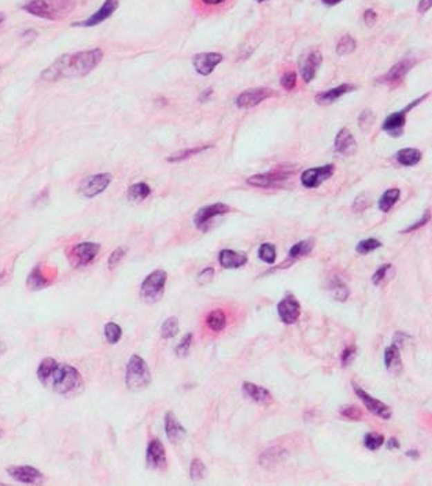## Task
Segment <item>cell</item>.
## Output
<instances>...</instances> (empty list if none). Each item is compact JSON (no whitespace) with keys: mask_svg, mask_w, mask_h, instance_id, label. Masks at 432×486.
Listing matches in <instances>:
<instances>
[{"mask_svg":"<svg viewBox=\"0 0 432 486\" xmlns=\"http://www.w3.org/2000/svg\"><path fill=\"white\" fill-rule=\"evenodd\" d=\"M277 314L284 324H295L301 315V303L294 295H287L277 304Z\"/></svg>","mask_w":432,"mask_h":486,"instance_id":"obj_15","label":"cell"},{"mask_svg":"<svg viewBox=\"0 0 432 486\" xmlns=\"http://www.w3.org/2000/svg\"><path fill=\"white\" fill-rule=\"evenodd\" d=\"M4 19H6V15H4V14H3L1 11H0V25L3 23V21H4Z\"/></svg>","mask_w":432,"mask_h":486,"instance_id":"obj_63","label":"cell"},{"mask_svg":"<svg viewBox=\"0 0 432 486\" xmlns=\"http://www.w3.org/2000/svg\"><path fill=\"white\" fill-rule=\"evenodd\" d=\"M259 259L267 264H273L276 262V246L273 244L265 243L259 246Z\"/></svg>","mask_w":432,"mask_h":486,"instance_id":"obj_36","label":"cell"},{"mask_svg":"<svg viewBox=\"0 0 432 486\" xmlns=\"http://www.w3.org/2000/svg\"><path fill=\"white\" fill-rule=\"evenodd\" d=\"M354 392L358 396V399L362 402V405L366 407V409L369 412H372L375 416H379L382 419H391L393 416V411L387 405H384L383 402L372 398L369 393H366L364 389H361L357 384H353Z\"/></svg>","mask_w":432,"mask_h":486,"instance_id":"obj_11","label":"cell"},{"mask_svg":"<svg viewBox=\"0 0 432 486\" xmlns=\"http://www.w3.org/2000/svg\"><path fill=\"white\" fill-rule=\"evenodd\" d=\"M323 64V55L319 51H308L299 58V72L302 80L309 84L314 80L320 66Z\"/></svg>","mask_w":432,"mask_h":486,"instance_id":"obj_10","label":"cell"},{"mask_svg":"<svg viewBox=\"0 0 432 486\" xmlns=\"http://www.w3.org/2000/svg\"><path fill=\"white\" fill-rule=\"evenodd\" d=\"M191 344H192V334L188 333V334H185L182 337L180 344L176 347V355L180 356V358H185L188 355V352H189Z\"/></svg>","mask_w":432,"mask_h":486,"instance_id":"obj_42","label":"cell"},{"mask_svg":"<svg viewBox=\"0 0 432 486\" xmlns=\"http://www.w3.org/2000/svg\"><path fill=\"white\" fill-rule=\"evenodd\" d=\"M231 211V207L224 203H214L205 206L198 210V213L194 217V224L200 232H207L212 228V221L223 214H227Z\"/></svg>","mask_w":432,"mask_h":486,"instance_id":"obj_8","label":"cell"},{"mask_svg":"<svg viewBox=\"0 0 432 486\" xmlns=\"http://www.w3.org/2000/svg\"><path fill=\"white\" fill-rule=\"evenodd\" d=\"M431 6L432 0H420V3H419V12H420V14H426L427 11H430Z\"/></svg>","mask_w":432,"mask_h":486,"instance_id":"obj_55","label":"cell"},{"mask_svg":"<svg viewBox=\"0 0 432 486\" xmlns=\"http://www.w3.org/2000/svg\"><path fill=\"white\" fill-rule=\"evenodd\" d=\"M4 351H6V345H4L3 341H0V355H1Z\"/></svg>","mask_w":432,"mask_h":486,"instance_id":"obj_62","label":"cell"},{"mask_svg":"<svg viewBox=\"0 0 432 486\" xmlns=\"http://www.w3.org/2000/svg\"><path fill=\"white\" fill-rule=\"evenodd\" d=\"M376 19H377V12H376L375 10L369 8V10H366V11L364 12V21H365V23H366L368 26H373V23L376 22Z\"/></svg>","mask_w":432,"mask_h":486,"instance_id":"obj_52","label":"cell"},{"mask_svg":"<svg viewBox=\"0 0 432 486\" xmlns=\"http://www.w3.org/2000/svg\"><path fill=\"white\" fill-rule=\"evenodd\" d=\"M7 473L12 480L25 485H37L39 483L43 481V474L32 466L10 467L7 469Z\"/></svg>","mask_w":432,"mask_h":486,"instance_id":"obj_16","label":"cell"},{"mask_svg":"<svg viewBox=\"0 0 432 486\" xmlns=\"http://www.w3.org/2000/svg\"><path fill=\"white\" fill-rule=\"evenodd\" d=\"M429 96H430V93H426V95H423L422 97L416 99L413 103L408 104L404 110L390 114V115L384 119V122H383V126H382L383 130L387 132V133H388L390 136H393V137H400V136H402L404 126H405V124H406V115H408V113L412 111V108H415L417 104H420V103H422L426 97H429Z\"/></svg>","mask_w":432,"mask_h":486,"instance_id":"obj_6","label":"cell"},{"mask_svg":"<svg viewBox=\"0 0 432 486\" xmlns=\"http://www.w3.org/2000/svg\"><path fill=\"white\" fill-rule=\"evenodd\" d=\"M355 355H357V348L353 347V345H351V347H347L345 351H344V353H342V366L347 367V366L353 362V359L355 358Z\"/></svg>","mask_w":432,"mask_h":486,"instance_id":"obj_50","label":"cell"},{"mask_svg":"<svg viewBox=\"0 0 432 486\" xmlns=\"http://www.w3.org/2000/svg\"><path fill=\"white\" fill-rule=\"evenodd\" d=\"M224 57L218 52H202L195 55L192 64L195 70L202 76H209L213 73L217 65L223 62Z\"/></svg>","mask_w":432,"mask_h":486,"instance_id":"obj_17","label":"cell"},{"mask_svg":"<svg viewBox=\"0 0 432 486\" xmlns=\"http://www.w3.org/2000/svg\"><path fill=\"white\" fill-rule=\"evenodd\" d=\"M212 95H213V89H210V88L205 89V90L200 93V96H199V101H202V103L207 101V100L210 99V96H212Z\"/></svg>","mask_w":432,"mask_h":486,"instance_id":"obj_56","label":"cell"},{"mask_svg":"<svg viewBox=\"0 0 432 486\" xmlns=\"http://www.w3.org/2000/svg\"><path fill=\"white\" fill-rule=\"evenodd\" d=\"M218 260L224 269H239L247 263L249 257L243 252H236L232 249H223L218 255Z\"/></svg>","mask_w":432,"mask_h":486,"instance_id":"obj_25","label":"cell"},{"mask_svg":"<svg viewBox=\"0 0 432 486\" xmlns=\"http://www.w3.org/2000/svg\"><path fill=\"white\" fill-rule=\"evenodd\" d=\"M257 3H263V1H266V0H256Z\"/></svg>","mask_w":432,"mask_h":486,"instance_id":"obj_64","label":"cell"},{"mask_svg":"<svg viewBox=\"0 0 432 486\" xmlns=\"http://www.w3.org/2000/svg\"><path fill=\"white\" fill-rule=\"evenodd\" d=\"M151 193V188L146 182H138L129 186L128 189V199L131 202H143Z\"/></svg>","mask_w":432,"mask_h":486,"instance_id":"obj_30","label":"cell"},{"mask_svg":"<svg viewBox=\"0 0 432 486\" xmlns=\"http://www.w3.org/2000/svg\"><path fill=\"white\" fill-rule=\"evenodd\" d=\"M380 246H382V243L379 240L366 239V240H361L355 249H357V252L359 255H366V253H369V252H372V251H375V249H377Z\"/></svg>","mask_w":432,"mask_h":486,"instance_id":"obj_41","label":"cell"},{"mask_svg":"<svg viewBox=\"0 0 432 486\" xmlns=\"http://www.w3.org/2000/svg\"><path fill=\"white\" fill-rule=\"evenodd\" d=\"M375 122V114L370 110H364L358 118V125L362 130L370 129V126Z\"/></svg>","mask_w":432,"mask_h":486,"instance_id":"obj_44","label":"cell"},{"mask_svg":"<svg viewBox=\"0 0 432 486\" xmlns=\"http://www.w3.org/2000/svg\"><path fill=\"white\" fill-rule=\"evenodd\" d=\"M368 206H369V199L366 197L365 193H362V195H359V196L355 199L353 208H354V211L361 213V211H364Z\"/></svg>","mask_w":432,"mask_h":486,"instance_id":"obj_51","label":"cell"},{"mask_svg":"<svg viewBox=\"0 0 432 486\" xmlns=\"http://www.w3.org/2000/svg\"><path fill=\"white\" fill-rule=\"evenodd\" d=\"M355 151H357V142L353 133L347 128H342L335 139V153L345 157H350Z\"/></svg>","mask_w":432,"mask_h":486,"instance_id":"obj_21","label":"cell"},{"mask_svg":"<svg viewBox=\"0 0 432 486\" xmlns=\"http://www.w3.org/2000/svg\"><path fill=\"white\" fill-rule=\"evenodd\" d=\"M357 89V85H353V84H342L337 88H332L330 90H326V92H321V93H317L314 100L317 104L320 106H328V104H332L334 101H337L338 99H341L344 95L348 93V92H353Z\"/></svg>","mask_w":432,"mask_h":486,"instance_id":"obj_19","label":"cell"},{"mask_svg":"<svg viewBox=\"0 0 432 486\" xmlns=\"http://www.w3.org/2000/svg\"><path fill=\"white\" fill-rule=\"evenodd\" d=\"M167 281L168 273L165 270H156L149 274L140 286L142 299L149 304L158 303L164 296Z\"/></svg>","mask_w":432,"mask_h":486,"instance_id":"obj_5","label":"cell"},{"mask_svg":"<svg viewBox=\"0 0 432 486\" xmlns=\"http://www.w3.org/2000/svg\"><path fill=\"white\" fill-rule=\"evenodd\" d=\"M384 364L391 374H400L402 371V358L400 353V348L397 345L391 344L390 347L386 348Z\"/></svg>","mask_w":432,"mask_h":486,"instance_id":"obj_26","label":"cell"},{"mask_svg":"<svg viewBox=\"0 0 432 486\" xmlns=\"http://www.w3.org/2000/svg\"><path fill=\"white\" fill-rule=\"evenodd\" d=\"M390 269H391V264H390V263L382 264V266L373 273V275H372V282H373V285H380V284L386 280V277H387Z\"/></svg>","mask_w":432,"mask_h":486,"instance_id":"obj_46","label":"cell"},{"mask_svg":"<svg viewBox=\"0 0 432 486\" xmlns=\"http://www.w3.org/2000/svg\"><path fill=\"white\" fill-rule=\"evenodd\" d=\"M146 463L151 470H162L167 467V451L161 440L154 438L150 441L146 451Z\"/></svg>","mask_w":432,"mask_h":486,"instance_id":"obj_13","label":"cell"},{"mask_svg":"<svg viewBox=\"0 0 432 486\" xmlns=\"http://www.w3.org/2000/svg\"><path fill=\"white\" fill-rule=\"evenodd\" d=\"M37 378L41 385L65 398L79 396L84 391V380L80 371L53 358H46L40 362Z\"/></svg>","mask_w":432,"mask_h":486,"instance_id":"obj_2","label":"cell"},{"mask_svg":"<svg viewBox=\"0 0 432 486\" xmlns=\"http://www.w3.org/2000/svg\"><path fill=\"white\" fill-rule=\"evenodd\" d=\"M400 197H401V191L400 189L394 188V189L386 191L382 195L380 200H379V210L383 211V213H388L397 204Z\"/></svg>","mask_w":432,"mask_h":486,"instance_id":"obj_28","label":"cell"},{"mask_svg":"<svg viewBox=\"0 0 432 486\" xmlns=\"http://www.w3.org/2000/svg\"><path fill=\"white\" fill-rule=\"evenodd\" d=\"M279 451H273V449H269V451H266L265 454H263V456H266L267 458V465L265 466V467H270V463H277L279 460H280V456H279Z\"/></svg>","mask_w":432,"mask_h":486,"instance_id":"obj_54","label":"cell"},{"mask_svg":"<svg viewBox=\"0 0 432 486\" xmlns=\"http://www.w3.org/2000/svg\"><path fill=\"white\" fill-rule=\"evenodd\" d=\"M189 477L194 483H199L207 477V469L205 463L199 459H194L189 467Z\"/></svg>","mask_w":432,"mask_h":486,"instance_id":"obj_32","label":"cell"},{"mask_svg":"<svg viewBox=\"0 0 432 486\" xmlns=\"http://www.w3.org/2000/svg\"><path fill=\"white\" fill-rule=\"evenodd\" d=\"M111 181H113V177L109 173L89 175L80 182L79 193L86 199H92V197L103 193L109 188Z\"/></svg>","mask_w":432,"mask_h":486,"instance_id":"obj_7","label":"cell"},{"mask_svg":"<svg viewBox=\"0 0 432 486\" xmlns=\"http://www.w3.org/2000/svg\"><path fill=\"white\" fill-rule=\"evenodd\" d=\"M76 4L77 0H29L21 8L37 18L59 21L66 18Z\"/></svg>","mask_w":432,"mask_h":486,"instance_id":"obj_3","label":"cell"},{"mask_svg":"<svg viewBox=\"0 0 432 486\" xmlns=\"http://www.w3.org/2000/svg\"><path fill=\"white\" fill-rule=\"evenodd\" d=\"M330 288H331V291H332L334 299H337V300H339V302H345V300H347V298H348V295H350L348 288L346 286V284H344L339 278L335 277V278L331 281Z\"/></svg>","mask_w":432,"mask_h":486,"instance_id":"obj_35","label":"cell"},{"mask_svg":"<svg viewBox=\"0 0 432 486\" xmlns=\"http://www.w3.org/2000/svg\"><path fill=\"white\" fill-rule=\"evenodd\" d=\"M387 448H388L390 451H393V449H400V448H401V444H400V441H398L395 437H393V438L388 440Z\"/></svg>","mask_w":432,"mask_h":486,"instance_id":"obj_57","label":"cell"},{"mask_svg":"<svg viewBox=\"0 0 432 486\" xmlns=\"http://www.w3.org/2000/svg\"><path fill=\"white\" fill-rule=\"evenodd\" d=\"M339 414L350 420H359L362 418V411L355 405H344L339 409Z\"/></svg>","mask_w":432,"mask_h":486,"instance_id":"obj_43","label":"cell"},{"mask_svg":"<svg viewBox=\"0 0 432 486\" xmlns=\"http://www.w3.org/2000/svg\"><path fill=\"white\" fill-rule=\"evenodd\" d=\"M178 320L176 317H171L168 318L162 327H161V336L165 338V340H169V338H173L174 336H177L178 333Z\"/></svg>","mask_w":432,"mask_h":486,"instance_id":"obj_39","label":"cell"},{"mask_svg":"<svg viewBox=\"0 0 432 486\" xmlns=\"http://www.w3.org/2000/svg\"><path fill=\"white\" fill-rule=\"evenodd\" d=\"M165 431H167V437L172 444H180L187 436L184 426L177 420L176 415L171 411L167 412L165 415Z\"/></svg>","mask_w":432,"mask_h":486,"instance_id":"obj_22","label":"cell"},{"mask_svg":"<svg viewBox=\"0 0 432 486\" xmlns=\"http://www.w3.org/2000/svg\"><path fill=\"white\" fill-rule=\"evenodd\" d=\"M104 337L110 344H117L122 337V329L114 322L106 324L104 326Z\"/></svg>","mask_w":432,"mask_h":486,"instance_id":"obj_38","label":"cell"},{"mask_svg":"<svg viewBox=\"0 0 432 486\" xmlns=\"http://www.w3.org/2000/svg\"><path fill=\"white\" fill-rule=\"evenodd\" d=\"M212 148V146H203V147H196V148H189V150H182L177 154H173L172 157H169L167 161L168 162H181V161H185L194 155H198L206 150Z\"/></svg>","mask_w":432,"mask_h":486,"instance_id":"obj_34","label":"cell"},{"mask_svg":"<svg viewBox=\"0 0 432 486\" xmlns=\"http://www.w3.org/2000/svg\"><path fill=\"white\" fill-rule=\"evenodd\" d=\"M355 47H357V41L351 36L346 35L339 40V43L337 46V54L341 57H345V55L351 54L355 50Z\"/></svg>","mask_w":432,"mask_h":486,"instance_id":"obj_37","label":"cell"},{"mask_svg":"<svg viewBox=\"0 0 432 486\" xmlns=\"http://www.w3.org/2000/svg\"><path fill=\"white\" fill-rule=\"evenodd\" d=\"M99 251H100L99 244L91 243V242L77 244L72 249V257H73L75 266H88L95 260Z\"/></svg>","mask_w":432,"mask_h":486,"instance_id":"obj_18","label":"cell"},{"mask_svg":"<svg viewBox=\"0 0 432 486\" xmlns=\"http://www.w3.org/2000/svg\"><path fill=\"white\" fill-rule=\"evenodd\" d=\"M151 384V373L143 358L132 355L126 364L125 385L132 392H142Z\"/></svg>","mask_w":432,"mask_h":486,"instance_id":"obj_4","label":"cell"},{"mask_svg":"<svg viewBox=\"0 0 432 486\" xmlns=\"http://www.w3.org/2000/svg\"><path fill=\"white\" fill-rule=\"evenodd\" d=\"M397 161L402 166H415L422 161V153L416 148H404L397 153Z\"/></svg>","mask_w":432,"mask_h":486,"instance_id":"obj_29","label":"cell"},{"mask_svg":"<svg viewBox=\"0 0 432 486\" xmlns=\"http://www.w3.org/2000/svg\"><path fill=\"white\" fill-rule=\"evenodd\" d=\"M383 444H384V436H383V434L368 433V434L364 437V445H365L369 451H376V449H379Z\"/></svg>","mask_w":432,"mask_h":486,"instance_id":"obj_40","label":"cell"},{"mask_svg":"<svg viewBox=\"0 0 432 486\" xmlns=\"http://www.w3.org/2000/svg\"><path fill=\"white\" fill-rule=\"evenodd\" d=\"M103 57L104 54L100 48L66 54L55 59L46 70H43L40 77L43 81L47 82L86 77L100 65Z\"/></svg>","mask_w":432,"mask_h":486,"instance_id":"obj_1","label":"cell"},{"mask_svg":"<svg viewBox=\"0 0 432 486\" xmlns=\"http://www.w3.org/2000/svg\"><path fill=\"white\" fill-rule=\"evenodd\" d=\"M213 277H214V269L213 267H207L203 271L199 273L198 275V282L200 285H206V284H210L213 281Z\"/></svg>","mask_w":432,"mask_h":486,"instance_id":"obj_48","label":"cell"},{"mask_svg":"<svg viewBox=\"0 0 432 486\" xmlns=\"http://www.w3.org/2000/svg\"><path fill=\"white\" fill-rule=\"evenodd\" d=\"M406 340H409V336H408V334H405L404 331H397L395 336H394V338H393V344L397 345V347L401 349V348L404 347V344H405Z\"/></svg>","mask_w":432,"mask_h":486,"instance_id":"obj_53","label":"cell"},{"mask_svg":"<svg viewBox=\"0 0 432 486\" xmlns=\"http://www.w3.org/2000/svg\"><path fill=\"white\" fill-rule=\"evenodd\" d=\"M118 6H120L118 0H104L102 7L97 11H95L89 18H86V21L75 22V23H72V26H77V28L97 26V25L103 23L106 19H109L115 12Z\"/></svg>","mask_w":432,"mask_h":486,"instance_id":"obj_12","label":"cell"},{"mask_svg":"<svg viewBox=\"0 0 432 486\" xmlns=\"http://www.w3.org/2000/svg\"><path fill=\"white\" fill-rule=\"evenodd\" d=\"M406 456H408V458H412V459H415V460H417L420 455H419V451H417V449H412V451H408V452H406Z\"/></svg>","mask_w":432,"mask_h":486,"instance_id":"obj_58","label":"cell"},{"mask_svg":"<svg viewBox=\"0 0 432 486\" xmlns=\"http://www.w3.org/2000/svg\"><path fill=\"white\" fill-rule=\"evenodd\" d=\"M242 392L246 398L250 400L259 403V405H267L272 403V395L267 389L256 385L253 382H243L242 385Z\"/></svg>","mask_w":432,"mask_h":486,"instance_id":"obj_24","label":"cell"},{"mask_svg":"<svg viewBox=\"0 0 432 486\" xmlns=\"http://www.w3.org/2000/svg\"><path fill=\"white\" fill-rule=\"evenodd\" d=\"M324 4H327V6H337V4H339L341 1H344V0H321Z\"/></svg>","mask_w":432,"mask_h":486,"instance_id":"obj_60","label":"cell"},{"mask_svg":"<svg viewBox=\"0 0 432 486\" xmlns=\"http://www.w3.org/2000/svg\"><path fill=\"white\" fill-rule=\"evenodd\" d=\"M6 280H7V273H6V271L0 273V286L6 282Z\"/></svg>","mask_w":432,"mask_h":486,"instance_id":"obj_61","label":"cell"},{"mask_svg":"<svg viewBox=\"0 0 432 486\" xmlns=\"http://www.w3.org/2000/svg\"><path fill=\"white\" fill-rule=\"evenodd\" d=\"M50 280L47 278V275H44L43 273V269H41V264H37L32 271L30 274L28 275V280H26V286L30 289V291H41L44 288H47L50 285Z\"/></svg>","mask_w":432,"mask_h":486,"instance_id":"obj_27","label":"cell"},{"mask_svg":"<svg viewBox=\"0 0 432 486\" xmlns=\"http://www.w3.org/2000/svg\"><path fill=\"white\" fill-rule=\"evenodd\" d=\"M334 173H335V166L331 163L320 166V167L308 168L302 173L301 182L305 188L314 189V188L320 186L323 182H326L328 178H331Z\"/></svg>","mask_w":432,"mask_h":486,"instance_id":"obj_9","label":"cell"},{"mask_svg":"<svg viewBox=\"0 0 432 486\" xmlns=\"http://www.w3.org/2000/svg\"><path fill=\"white\" fill-rule=\"evenodd\" d=\"M314 246V240H303V242H299V243L295 244L291 246L290 252H288V256L292 257V259H297V257H301V256H305L308 255Z\"/></svg>","mask_w":432,"mask_h":486,"instance_id":"obj_33","label":"cell"},{"mask_svg":"<svg viewBox=\"0 0 432 486\" xmlns=\"http://www.w3.org/2000/svg\"><path fill=\"white\" fill-rule=\"evenodd\" d=\"M430 218H431V214H430V210H427V211H426V215H424L422 220H419L415 225H412V226H409V228L404 229L401 233H411V232H413V231H417V229L423 228L424 225H427V224H429Z\"/></svg>","mask_w":432,"mask_h":486,"instance_id":"obj_49","label":"cell"},{"mask_svg":"<svg viewBox=\"0 0 432 486\" xmlns=\"http://www.w3.org/2000/svg\"><path fill=\"white\" fill-rule=\"evenodd\" d=\"M125 255H126L125 248H117V249H114L113 253H111L110 257H109V262H107L109 269H110V270L115 269V267L122 262V259L125 257Z\"/></svg>","mask_w":432,"mask_h":486,"instance_id":"obj_45","label":"cell"},{"mask_svg":"<svg viewBox=\"0 0 432 486\" xmlns=\"http://www.w3.org/2000/svg\"><path fill=\"white\" fill-rule=\"evenodd\" d=\"M415 61H409V59H404L398 64H395L384 76H382L377 82L380 84H395V82L401 81L408 73L409 70L413 68Z\"/></svg>","mask_w":432,"mask_h":486,"instance_id":"obj_20","label":"cell"},{"mask_svg":"<svg viewBox=\"0 0 432 486\" xmlns=\"http://www.w3.org/2000/svg\"><path fill=\"white\" fill-rule=\"evenodd\" d=\"M280 84L285 90H292L297 86V75L294 72H287L283 75Z\"/></svg>","mask_w":432,"mask_h":486,"instance_id":"obj_47","label":"cell"},{"mask_svg":"<svg viewBox=\"0 0 432 486\" xmlns=\"http://www.w3.org/2000/svg\"><path fill=\"white\" fill-rule=\"evenodd\" d=\"M274 92L270 88H252L249 90L242 92L236 97V106L239 108H252L259 106L263 100L272 97Z\"/></svg>","mask_w":432,"mask_h":486,"instance_id":"obj_14","label":"cell"},{"mask_svg":"<svg viewBox=\"0 0 432 486\" xmlns=\"http://www.w3.org/2000/svg\"><path fill=\"white\" fill-rule=\"evenodd\" d=\"M205 4H207V6H217V4H221V3H224L225 0H202Z\"/></svg>","mask_w":432,"mask_h":486,"instance_id":"obj_59","label":"cell"},{"mask_svg":"<svg viewBox=\"0 0 432 486\" xmlns=\"http://www.w3.org/2000/svg\"><path fill=\"white\" fill-rule=\"evenodd\" d=\"M288 178V174L284 173H266V174H256L252 175L247 182L253 186H259V188H273L277 186L279 184H281L283 181H285Z\"/></svg>","mask_w":432,"mask_h":486,"instance_id":"obj_23","label":"cell"},{"mask_svg":"<svg viewBox=\"0 0 432 486\" xmlns=\"http://www.w3.org/2000/svg\"><path fill=\"white\" fill-rule=\"evenodd\" d=\"M206 324L213 331H221L227 326V315L223 310H214L207 315Z\"/></svg>","mask_w":432,"mask_h":486,"instance_id":"obj_31","label":"cell"}]
</instances>
